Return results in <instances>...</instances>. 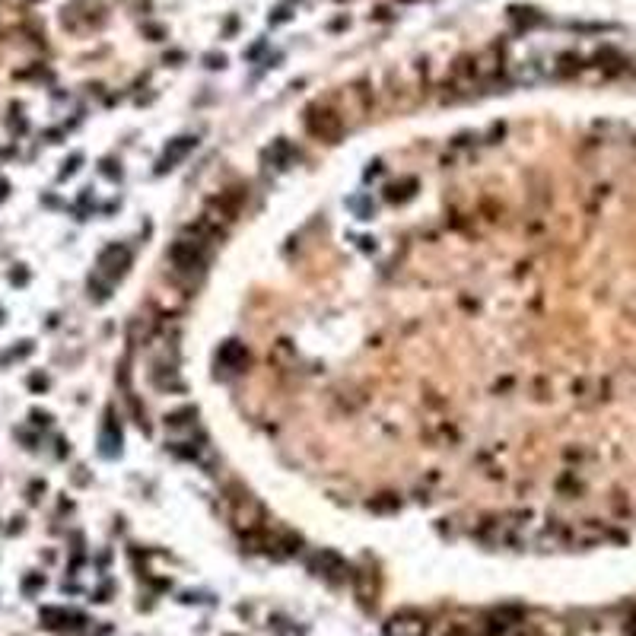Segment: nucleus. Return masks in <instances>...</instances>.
Instances as JSON below:
<instances>
[{"instance_id": "1", "label": "nucleus", "mask_w": 636, "mask_h": 636, "mask_svg": "<svg viewBox=\"0 0 636 636\" xmlns=\"http://www.w3.org/2000/svg\"><path fill=\"white\" fill-rule=\"evenodd\" d=\"M306 131L312 134L315 140H324V144H337L344 134V118L331 108H321V105H312L306 108Z\"/></svg>"}, {"instance_id": "2", "label": "nucleus", "mask_w": 636, "mask_h": 636, "mask_svg": "<svg viewBox=\"0 0 636 636\" xmlns=\"http://www.w3.org/2000/svg\"><path fill=\"white\" fill-rule=\"evenodd\" d=\"M229 509H232V522L242 525V528H252L255 522L261 519V503L252 496L248 490L242 487H229Z\"/></svg>"}, {"instance_id": "3", "label": "nucleus", "mask_w": 636, "mask_h": 636, "mask_svg": "<svg viewBox=\"0 0 636 636\" xmlns=\"http://www.w3.org/2000/svg\"><path fill=\"white\" fill-rule=\"evenodd\" d=\"M385 636H426V617H420L414 611L395 614L385 624Z\"/></svg>"}, {"instance_id": "4", "label": "nucleus", "mask_w": 636, "mask_h": 636, "mask_svg": "<svg viewBox=\"0 0 636 636\" xmlns=\"http://www.w3.org/2000/svg\"><path fill=\"white\" fill-rule=\"evenodd\" d=\"M312 570H318V576L331 579V582H344V579L350 576V566L344 563L334 550H321V553H318L315 563H312Z\"/></svg>"}, {"instance_id": "5", "label": "nucleus", "mask_w": 636, "mask_h": 636, "mask_svg": "<svg viewBox=\"0 0 636 636\" xmlns=\"http://www.w3.org/2000/svg\"><path fill=\"white\" fill-rule=\"evenodd\" d=\"M350 576H353V585H356V598H360L363 605H376V598H378V576H376V570L366 566V570H356V573H350Z\"/></svg>"}, {"instance_id": "6", "label": "nucleus", "mask_w": 636, "mask_h": 636, "mask_svg": "<svg viewBox=\"0 0 636 636\" xmlns=\"http://www.w3.org/2000/svg\"><path fill=\"white\" fill-rule=\"evenodd\" d=\"M191 146H194V137H178V140H175V144H172V150H166V156L159 159V172H166V169H172L175 162H178V159L185 156L188 150H191Z\"/></svg>"}]
</instances>
